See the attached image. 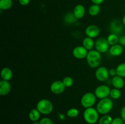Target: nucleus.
<instances>
[{
	"label": "nucleus",
	"instance_id": "1",
	"mask_svg": "<svg viewBox=\"0 0 125 124\" xmlns=\"http://www.w3.org/2000/svg\"><path fill=\"white\" fill-rule=\"evenodd\" d=\"M86 60L88 65L90 68H98L101 64L102 60L101 53L96 51V49L89 51L86 57Z\"/></svg>",
	"mask_w": 125,
	"mask_h": 124
},
{
	"label": "nucleus",
	"instance_id": "2",
	"mask_svg": "<svg viewBox=\"0 0 125 124\" xmlns=\"http://www.w3.org/2000/svg\"><path fill=\"white\" fill-rule=\"evenodd\" d=\"M114 106V103L111 98H107L100 99L96 105V109L99 114L102 115L108 114L111 111Z\"/></svg>",
	"mask_w": 125,
	"mask_h": 124
},
{
	"label": "nucleus",
	"instance_id": "3",
	"mask_svg": "<svg viewBox=\"0 0 125 124\" xmlns=\"http://www.w3.org/2000/svg\"><path fill=\"white\" fill-rule=\"evenodd\" d=\"M83 117L87 124H95L99 120V113L96 108L94 107L85 108L83 114Z\"/></svg>",
	"mask_w": 125,
	"mask_h": 124
},
{
	"label": "nucleus",
	"instance_id": "4",
	"mask_svg": "<svg viewBox=\"0 0 125 124\" xmlns=\"http://www.w3.org/2000/svg\"><path fill=\"white\" fill-rule=\"evenodd\" d=\"M36 108L42 114L48 115L52 113L53 110V105L49 100L43 98L37 102Z\"/></svg>",
	"mask_w": 125,
	"mask_h": 124
},
{
	"label": "nucleus",
	"instance_id": "5",
	"mask_svg": "<svg viewBox=\"0 0 125 124\" xmlns=\"http://www.w3.org/2000/svg\"><path fill=\"white\" fill-rule=\"evenodd\" d=\"M96 97L93 92H89L84 94L81 98V105L84 108L93 107L96 102Z\"/></svg>",
	"mask_w": 125,
	"mask_h": 124
},
{
	"label": "nucleus",
	"instance_id": "6",
	"mask_svg": "<svg viewBox=\"0 0 125 124\" xmlns=\"http://www.w3.org/2000/svg\"><path fill=\"white\" fill-rule=\"evenodd\" d=\"M95 49L100 52V53H104L109 51L110 45L107 42V38H99L96 40L95 43Z\"/></svg>",
	"mask_w": 125,
	"mask_h": 124
},
{
	"label": "nucleus",
	"instance_id": "7",
	"mask_svg": "<svg viewBox=\"0 0 125 124\" xmlns=\"http://www.w3.org/2000/svg\"><path fill=\"white\" fill-rule=\"evenodd\" d=\"M111 89L109 86L106 85H101L97 86L95 89L94 94L96 96V98L103 99V98H107L109 96Z\"/></svg>",
	"mask_w": 125,
	"mask_h": 124
},
{
	"label": "nucleus",
	"instance_id": "8",
	"mask_svg": "<svg viewBox=\"0 0 125 124\" xmlns=\"http://www.w3.org/2000/svg\"><path fill=\"white\" fill-rule=\"evenodd\" d=\"M95 75L98 81L101 82L106 81L110 77L109 69L105 66H99L95 71Z\"/></svg>",
	"mask_w": 125,
	"mask_h": 124
},
{
	"label": "nucleus",
	"instance_id": "9",
	"mask_svg": "<svg viewBox=\"0 0 125 124\" xmlns=\"http://www.w3.org/2000/svg\"><path fill=\"white\" fill-rule=\"evenodd\" d=\"M89 51L83 46H76L72 51V53L74 57L78 60H82L86 58Z\"/></svg>",
	"mask_w": 125,
	"mask_h": 124
},
{
	"label": "nucleus",
	"instance_id": "10",
	"mask_svg": "<svg viewBox=\"0 0 125 124\" xmlns=\"http://www.w3.org/2000/svg\"><path fill=\"white\" fill-rule=\"evenodd\" d=\"M66 87L62 81L56 80L51 83L50 86V90L54 94H61L64 92Z\"/></svg>",
	"mask_w": 125,
	"mask_h": 124
},
{
	"label": "nucleus",
	"instance_id": "11",
	"mask_svg": "<svg viewBox=\"0 0 125 124\" xmlns=\"http://www.w3.org/2000/svg\"><path fill=\"white\" fill-rule=\"evenodd\" d=\"M123 26L124 25L122 21L117 19H114L110 23V31L111 33L115 34L117 35L121 34L123 30Z\"/></svg>",
	"mask_w": 125,
	"mask_h": 124
},
{
	"label": "nucleus",
	"instance_id": "12",
	"mask_svg": "<svg viewBox=\"0 0 125 124\" xmlns=\"http://www.w3.org/2000/svg\"><path fill=\"white\" fill-rule=\"evenodd\" d=\"M100 34V29L96 25H90L87 27L85 29V34L88 37L95 38L98 37Z\"/></svg>",
	"mask_w": 125,
	"mask_h": 124
},
{
	"label": "nucleus",
	"instance_id": "13",
	"mask_svg": "<svg viewBox=\"0 0 125 124\" xmlns=\"http://www.w3.org/2000/svg\"><path fill=\"white\" fill-rule=\"evenodd\" d=\"M11 91V84L9 81L1 80L0 81V95L2 96L9 94Z\"/></svg>",
	"mask_w": 125,
	"mask_h": 124
},
{
	"label": "nucleus",
	"instance_id": "14",
	"mask_svg": "<svg viewBox=\"0 0 125 124\" xmlns=\"http://www.w3.org/2000/svg\"><path fill=\"white\" fill-rule=\"evenodd\" d=\"M110 54L113 57H118L120 56L123 52V47L120 44L111 46L109 50Z\"/></svg>",
	"mask_w": 125,
	"mask_h": 124
},
{
	"label": "nucleus",
	"instance_id": "15",
	"mask_svg": "<svg viewBox=\"0 0 125 124\" xmlns=\"http://www.w3.org/2000/svg\"><path fill=\"white\" fill-rule=\"evenodd\" d=\"M73 13L78 19H81L85 14V8L83 5L78 4L73 9Z\"/></svg>",
	"mask_w": 125,
	"mask_h": 124
},
{
	"label": "nucleus",
	"instance_id": "16",
	"mask_svg": "<svg viewBox=\"0 0 125 124\" xmlns=\"http://www.w3.org/2000/svg\"><path fill=\"white\" fill-rule=\"evenodd\" d=\"M111 83L114 88L120 89L123 88L125 86L124 78L118 76V75H116V76L112 77Z\"/></svg>",
	"mask_w": 125,
	"mask_h": 124
},
{
	"label": "nucleus",
	"instance_id": "17",
	"mask_svg": "<svg viewBox=\"0 0 125 124\" xmlns=\"http://www.w3.org/2000/svg\"><path fill=\"white\" fill-rule=\"evenodd\" d=\"M1 77L2 80L9 81L13 77V72L12 70L8 67H4L1 71Z\"/></svg>",
	"mask_w": 125,
	"mask_h": 124
},
{
	"label": "nucleus",
	"instance_id": "18",
	"mask_svg": "<svg viewBox=\"0 0 125 124\" xmlns=\"http://www.w3.org/2000/svg\"><path fill=\"white\" fill-rule=\"evenodd\" d=\"M95 42L94 41V39L86 36V37L83 39V43H82L83 45L82 46H84L86 49H87L89 51L93 49V48L95 46Z\"/></svg>",
	"mask_w": 125,
	"mask_h": 124
},
{
	"label": "nucleus",
	"instance_id": "19",
	"mask_svg": "<svg viewBox=\"0 0 125 124\" xmlns=\"http://www.w3.org/2000/svg\"><path fill=\"white\" fill-rule=\"evenodd\" d=\"M40 115L41 113L38 111L37 108L31 109L29 113V118L32 122H37L39 121L40 118Z\"/></svg>",
	"mask_w": 125,
	"mask_h": 124
},
{
	"label": "nucleus",
	"instance_id": "20",
	"mask_svg": "<svg viewBox=\"0 0 125 124\" xmlns=\"http://www.w3.org/2000/svg\"><path fill=\"white\" fill-rule=\"evenodd\" d=\"M100 11H101V7H100V5L93 4L91 5L89 8V13L90 16H92V17L97 16L100 13Z\"/></svg>",
	"mask_w": 125,
	"mask_h": 124
},
{
	"label": "nucleus",
	"instance_id": "21",
	"mask_svg": "<svg viewBox=\"0 0 125 124\" xmlns=\"http://www.w3.org/2000/svg\"><path fill=\"white\" fill-rule=\"evenodd\" d=\"M12 6V0H0V9L1 10H7L10 9Z\"/></svg>",
	"mask_w": 125,
	"mask_h": 124
},
{
	"label": "nucleus",
	"instance_id": "22",
	"mask_svg": "<svg viewBox=\"0 0 125 124\" xmlns=\"http://www.w3.org/2000/svg\"><path fill=\"white\" fill-rule=\"evenodd\" d=\"M107 40L110 46H113V45L117 44L118 43L119 37H118V35H117V34L111 33L107 36Z\"/></svg>",
	"mask_w": 125,
	"mask_h": 124
},
{
	"label": "nucleus",
	"instance_id": "23",
	"mask_svg": "<svg viewBox=\"0 0 125 124\" xmlns=\"http://www.w3.org/2000/svg\"><path fill=\"white\" fill-rule=\"evenodd\" d=\"M78 20L75 16L74 15L73 12H68L65 15L64 21L68 24H73Z\"/></svg>",
	"mask_w": 125,
	"mask_h": 124
},
{
	"label": "nucleus",
	"instance_id": "24",
	"mask_svg": "<svg viewBox=\"0 0 125 124\" xmlns=\"http://www.w3.org/2000/svg\"><path fill=\"white\" fill-rule=\"evenodd\" d=\"M109 96L111 97V98H113L114 100L118 99L122 96V92H121L120 89H119L114 88L113 89H111Z\"/></svg>",
	"mask_w": 125,
	"mask_h": 124
},
{
	"label": "nucleus",
	"instance_id": "25",
	"mask_svg": "<svg viewBox=\"0 0 125 124\" xmlns=\"http://www.w3.org/2000/svg\"><path fill=\"white\" fill-rule=\"evenodd\" d=\"M112 117L109 114L103 115L98 121V124H111L112 122Z\"/></svg>",
	"mask_w": 125,
	"mask_h": 124
},
{
	"label": "nucleus",
	"instance_id": "26",
	"mask_svg": "<svg viewBox=\"0 0 125 124\" xmlns=\"http://www.w3.org/2000/svg\"><path fill=\"white\" fill-rule=\"evenodd\" d=\"M117 75L123 78H125V63H122L118 64L116 68Z\"/></svg>",
	"mask_w": 125,
	"mask_h": 124
},
{
	"label": "nucleus",
	"instance_id": "27",
	"mask_svg": "<svg viewBox=\"0 0 125 124\" xmlns=\"http://www.w3.org/2000/svg\"><path fill=\"white\" fill-rule=\"evenodd\" d=\"M79 114V111L77 108H72L70 109H68L67 111V115L68 117L74 118L78 116Z\"/></svg>",
	"mask_w": 125,
	"mask_h": 124
},
{
	"label": "nucleus",
	"instance_id": "28",
	"mask_svg": "<svg viewBox=\"0 0 125 124\" xmlns=\"http://www.w3.org/2000/svg\"><path fill=\"white\" fill-rule=\"evenodd\" d=\"M62 82L64 84L66 88H70L73 85L74 81H73V79L71 77L67 76L63 78V79L62 80Z\"/></svg>",
	"mask_w": 125,
	"mask_h": 124
},
{
	"label": "nucleus",
	"instance_id": "29",
	"mask_svg": "<svg viewBox=\"0 0 125 124\" xmlns=\"http://www.w3.org/2000/svg\"><path fill=\"white\" fill-rule=\"evenodd\" d=\"M40 124H54L53 121L49 117H43L39 121Z\"/></svg>",
	"mask_w": 125,
	"mask_h": 124
},
{
	"label": "nucleus",
	"instance_id": "30",
	"mask_svg": "<svg viewBox=\"0 0 125 124\" xmlns=\"http://www.w3.org/2000/svg\"><path fill=\"white\" fill-rule=\"evenodd\" d=\"M124 120L121 117H116L112 120L111 124H124Z\"/></svg>",
	"mask_w": 125,
	"mask_h": 124
},
{
	"label": "nucleus",
	"instance_id": "31",
	"mask_svg": "<svg viewBox=\"0 0 125 124\" xmlns=\"http://www.w3.org/2000/svg\"><path fill=\"white\" fill-rule=\"evenodd\" d=\"M118 44L122 45V46H125V35H123L119 37Z\"/></svg>",
	"mask_w": 125,
	"mask_h": 124
},
{
	"label": "nucleus",
	"instance_id": "32",
	"mask_svg": "<svg viewBox=\"0 0 125 124\" xmlns=\"http://www.w3.org/2000/svg\"><path fill=\"white\" fill-rule=\"evenodd\" d=\"M109 75L112 77L116 76L117 75V71H116V68H111V69L109 70Z\"/></svg>",
	"mask_w": 125,
	"mask_h": 124
},
{
	"label": "nucleus",
	"instance_id": "33",
	"mask_svg": "<svg viewBox=\"0 0 125 124\" xmlns=\"http://www.w3.org/2000/svg\"><path fill=\"white\" fill-rule=\"evenodd\" d=\"M30 1L31 0H18L19 3L23 6H26L29 4V2H30Z\"/></svg>",
	"mask_w": 125,
	"mask_h": 124
},
{
	"label": "nucleus",
	"instance_id": "34",
	"mask_svg": "<svg viewBox=\"0 0 125 124\" xmlns=\"http://www.w3.org/2000/svg\"><path fill=\"white\" fill-rule=\"evenodd\" d=\"M120 117L125 122V106L122 108L120 111Z\"/></svg>",
	"mask_w": 125,
	"mask_h": 124
},
{
	"label": "nucleus",
	"instance_id": "35",
	"mask_svg": "<svg viewBox=\"0 0 125 124\" xmlns=\"http://www.w3.org/2000/svg\"><path fill=\"white\" fill-rule=\"evenodd\" d=\"M91 1L93 4H98V5H101V4L103 3L104 0H91Z\"/></svg>",
	"mask_w": 125,
	"mask_h": 124
},
{
	"label": "nucleus",
	"instance_id": "36",
	"mask_svg": "<svg viewBox=\"0 0 125 124\" xmlns=\"http://www.w3.org/2000/svg\"><path fill=\"white\" fill-rule=\"evenodd\" d=\"M59 118L61 119H65V116L63 114H61V113H60V114H59Z\"/></svg>",
	"mask_w": 125,
	"mask_h": 124
},
{
	"label": "nucleus",
	"instance_id": "37",
	"mask_svg": "<svg viewBox=\"0 0 125 124\" xmlns=\"http://www.w3.org/2000/svg\"><path fill=\"white\" fill-rule=\"evenodd\" d=\"M122 23H123V25L125 26V14L123 15V18H122Z\"/></svg>",
	"mask_w": 125,
	"mask_h": 124
},
{
	"label": "nucleus",
	"instance_id": "38",
	"mask_svg": "<svg viewBox=\"0 0 125 124\" xmlns=\"http://www.w3.org/2000/svg\"><path fill=\"white\" fill-rule=\"evenodd\" d=\"M32 124H40V123H39V122L37 121V122H34Z\"/></svg>",
	"mask_w": 125,
	"mask_h": 124
}]
</instances>
